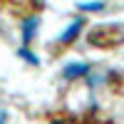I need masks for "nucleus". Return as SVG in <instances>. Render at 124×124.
Returning a JSON list of instances; mask_svg holds the SVG:
<instances>
[{
    "mask_svg": "<svg viewBox=\"0 0 124 124\" xmlns=\"http://www.w3.org/2000/svg\"><path fill=\"white\" fill-rule=\"evenodd\" d=\"M45 124H117L112 117L102 114L97 109H82V112H55L50 114Z\"/></svg>",
    "mask_w": 124,
    "mask_h": 124,
    "instance_id": "nucleus-1",
    "label": "nucleus"
}]
</instances>
